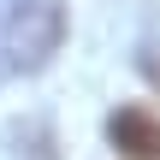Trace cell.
Listing matches in <instances>:
<instances>
[{
	"label": "cell",
	"instance_id": "7a4b0ae2",
	"mask_svg": "<svg viewBox=\"0 0 160 160\" xmlns=\"http://www.w3.org/2000/svg\"><path fill=\"white\" fill-rule=\"evenodd\" d=\"M107 137H113L119 154H131V160H160V119L148 107H119L107 119Z\"/></svg>",
	"mask_w": 160,
	"mask_h": 160
},
{
	"label": "cell",
	"instance_id": "6da1fadb",
	"mask_svg": "<svg viewBox=\"0 0 160 160\" xmlns=\"http://www.w3.org/2000/svg\"><path fill=\"white\" fill-rule=\"evenodd\" d=\"M65 42V0H6L0 12V65L42 71Z\"/></svg>",
	"mask_w": 160,
	"mask_h": 160
},
{
	"label": "cell",
	"instance_id": "3957f363",
	"mask_svg": "<svg viewBox=\"0 0 160 160\" xmlns=\"http://www.w3.org/2000/svg\"><path fill=\"white\" fill-rule=\"evenodd\" d=\"M18 131L30 137V160H53V137H48L42 119H30V125H18Z\"/></svg>",
	"mask_w": 160,
	"mask_h": 160
}]
</instances>
